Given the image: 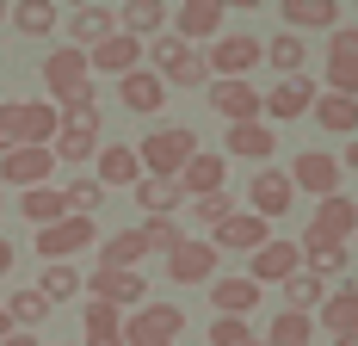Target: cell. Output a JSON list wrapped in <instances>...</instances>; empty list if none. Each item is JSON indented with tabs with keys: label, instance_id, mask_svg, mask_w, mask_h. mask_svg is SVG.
<instances>
[{
	"label": "cell",
	"instance_id": "obj_1",
	"mask_svg": "<svg viewBox=\"0 0 358 346\" xmlns=\"http://www.w3.org/2000/svg\"><path fill=\"white\" fill-rule=\"evenodd\" d=\"M198 155V137L185 130V124H161V130H148L136 142V161H143L148 179H179V167Z\"/></svg>",
	"mask_w": 358,
	"mask_h": 346
},
{
	"label": "cell",
	"instance_id": "obj_2",
	"mask_svg": "<svg viewBox=\"0 0 358 346\" xmlns=\"http://www.w3.org/2000/svg\"><path fill=\"white\" fill-rule=\"evenodd\" d=\"M148 56H155V74H161V87H210L204 50L179 43L173 32H161V37H155V43H148Z\"/></svg>",
	"mask_w": 358,
	"mask_h": 346
},
{
	"label": "cell",
	"instance_id": "obj_3",
	"mask_svg": "<svg viewBox=\"0 0 358 346\" xmlns=\"http://www.w3.org/2000/svg\"><path fill=\"white\" fill-rule=\"evenodd\" d=\"M185 310L179 303H136L124 315V346H179Z\"/></svg>",
	"mask_w": 358,
	"mask_h": 346
},
{
	"label": "cell",
	"instance_id": "obj_4",
	"mask_svg": "<svg viewBox=\"0 0 358 346\" xmlns=\"http://www.w3.org/2000/svg\"><path fill=\"white\" fill-rule=\"evenodd\" d=\"M43 87H50V105H69L74 93H93V69H87V50H50L43 56Z\"/></svg>",
	"mask_w": 358,
	"mask_h": 346
},
{
	"label": "cell",
	"instance_id": "obj_5",
	"mask_svg": "<svg viewBox=\"0 0 358 346\" xmlns=\"http://www.w3.org/2000/svg\"><path fill=\"white\" fill-rule=\"evenodd\" d=\"M204 69H210V81H248V69H259V37L222 32L210 50H204Z\"/></svg>",
	"mask_w": 358,
	"mask_h": 346
},
{
	"label": "cell",
	"instance_id": "obj_6",
	"mask_svg": "<svg viewBox=\"0 0 358 346\" xmlns=\"http://www.w3.org/2000/svg\"><path fill=\"white\" fill-rule=\"evenodd\" d=\"M352 235H358V205L346 198V192H334V198H322V205H315L303 247H309V242H322V247H346Z\"/></svg>",
	"mask_w": 358,
	"mask_h": 346
},
{
	"label": "cell",
	"instance_id": "obj_7",
	"mask_svg": "<svg viewBox=\"0 0 358 346\" xmlns=\"http://www.w3.org/2000/svg\"><path fill=\"white\" fill-rule=\"evenodd\" d=\"M322 81H327V93H346V99H358V32H352V25H334V32H327Z\"/></svg>",
	"mask_w": 358,
	"mask_h": 346
},
{
	"label": "cell",
	"instance_id": "obj_8",
	"mask_svg": "<svg viewBox=\"0 0 358 346\" xmlns=\"http://www.w3.org/2000/svg\"><path fill=\"white\" fill-rule=\"evenodd\" d=\"M303 272V247L296 242H278V235H266V242L248 254V278L266 291V284H285V278Z\"/></svg>",
	"mask_w": 358,
	"mask_h": 346
},
{
	"label": "cell",
	"instance_id": "obj_9",
	"mask_svg": "<svg viewBox=\"0 0 358 346\" xmlns=\"http://www.w3.org/2000/svg\"><path fill=\"white\" fill-rule=\"evenodd\" d=\"M315 81L309 74H285V81H272V93H259V118H272V124H290V118H309V105H315Z\"/></svg>",
	"mask_w": 358,
	"mask_h": 346
},
{
	"label": "cell",
	"instance_id": "obj_10",
	"mask_svg": "<svg viewBox=\"0 0 358 346\" xmlns=\"http://www.w3.org/2000/svg\"><path fill=\"white\" fill-rule=\"evenodd\" d=\"M167 32L179 43H192V50H210L216 37H222V0H185L173 19H167Z\"/></svg>",
	"mask_w": 358,
	"mask_h": 346
},
{
	"label": "cell",
	"instance_id": "obj_11",
	"mask_svg": "<svg viewBox=\"0 0 358 346\" xmlns=\"http://www.w3.org/2000/svg\"><path fill=\"white\" fill-rule=\"evenodd\" d=\"M80 247H93V216H62V223L37 229V254H43L50 266H74Z\"/></svg>",
	"mask_w": 358,
	"mask_h": 346
},
{
	"label": "cell",
	"instance_id": "obj_12",
	"mask_svg": "<svg viewBox=\"0 0 358 346\" xmlns=\"http://www.w3.org/2000/svg\"><path fill=\"white\" fill-rule=\"evenodd\" d=\"M290 186L309 192V198H334V192H340V155H327V148H303L296 167H290Z\"/></svg>",
	"mask_w": 358,
	"mask_h": 346
},
{
	"label": "cell",
	"instance_id": "obj_13",
	"mask_svg": "<svg viewBox=\"0 0 358 346\" xmlns=\"http://www.w3.org/2000/svg\"><path fill=\"white\" fill-rule=\"evenodd\" d=\"M56 124H62V118H56V105L50 99H13V142H19V148H50V142H56Z\"/></svg>",
	"mask_w": 358,
	"mask_h": 346
},
{
	"label": "cell",
	"instance_id": "obj_14",
	"mask_svg": "<svg viewBox=\"0 0 358 346\" xmlns=\"http://www.w3.org/2000/svg\"><path fill=\"white\" fill-rule=\"evenodd\" d=\"M93 155H99V118H62V124H56V142H50V161L80 167V161H93Z\"/></svg>",
	"mask_w": 358,
	"mask_h": 346
},
{
	"label": "cell",
	"instance_id": "obj_15",
	"mask_svg": "<svg viewBox=\"0 0 358 346\" xmlns=\"http://www.w3.org/2000/svg\"><path fill=\"white\" fill-rule=\"evenodd\" d=\"M248 198H253V216L272 223V216H285V210L296 205V186H290L285 167H259V173H253V186H248Z\"/></svg>",
	"mask_w": 358,
	"mask_h": 346
},
{
	"label": "cell",
	"instance_id": "obj_16",
	"mask_svg": "<svg viewBox=\"0 0 358 346\" xmlns=\"http://www.w3.org/2000/svg\"><path fill=\"white\" fill-rule=\"evenodd\" d=\"M222 186H229V161H222L216 148H198V155L179 167V192H185V198H216Z\"/></svg>",
	"mask_w": 358,
	"mask_h": 346
},
{
	"label": "cell",
	"instance_id": "obj_17",
	"mask_svg": "<svg viewBox=\"0 0 358 346\" xmlns=\"http://www.w3.org/2000/svg\"><path fill=\"white\" fill-rule=\"evenodd\" d=\"M50 148H6L0 155V186H19V192H31V186H50Z\"/></svg>",
	"mask_w": 358,
	"mask_h": 346
},
{
	"label": "cell",
	"instance_id": "obj_18",
	"mask_svg": "<svg viewBox=\"0 0 358 346\" xmlns=\"http://www.w3.org/2000/svg\"><path fill=\"white\" fill-rule=\"evenodd\" d=\"M167 278H173V284H210L216 278V247L185 235V242L167 254Z\"/></svg>",
	"mask_w": 358,
	"mask_h": 346
},
{
	"label": "cell",
	"instance_id": "obj_19",
	"mask_svg": "<svg viewBox=\"0 0 358 346\" xmlns=\"http://www.w3.org/2000/svg\"><path fill=\"white\" fill-rule=\"evenodd\" d=\"M87 291H93L99 303H111V310H136V303L148 297L143 272H106V266H93V272H87Z\"/></svg>",
	"mask_w": 358,
	"mask_h": 346
},
{
	"label": "cell",
	"instance_id": "obj_20",
	"mask_svg": "<svg viewBox=\"0 0 358 346\" xmlns=\"http://www.w3.org/2000/svg\"><path fill=\"white\" fill-rule=\"evenodd\" d=\"M210 111L229 118V124H253L259 118V87H248V81H210Z\"/></svg>",
	"mask_w": 358,
	"mask_h": 346
},
{
	"label": "cell",
	"instance_id": "obj_21",
	"mask_svg": "<svg viewBox=\"0 0 358 346\" xmlns=\"http://www.w3.org/2000/svg\"><path fill=\"white\" fill-rule=\"evenodd\" d=\"M143 50H148V43H136V37H124V32H111L99 50H87V69L117 74V81H124L130 69H143Z\"/></svg>",
	"mask_w": 358,
	"mask_h": 346
},
{
	"label": "cell",
	"instance_id": "obj_22",
	"mask_svg": "<svg viewBox=\"0 0 358 346\" xmlns=\"http://www.w3.org/2000/svg\"><path fill=\"white\" fill-rule=\"evenodd\" d=\"M210 303H216V315H241V321H248V315L259 310V284H253L248 272L210 278Z\"/></svg>",
	"mask_w": 358,
	"mask_h": 346
},
{
	"label": "cell",
	"instance_id": "obj_23",
	"mask_svg": "<svg viewBox=\"0 0 358 346\" xmlns=\"http://www.w3.org/2000/svg\"><path fill=\"white\" fill-rule=\"evenodd\" d=\"M259 242H266V223H259L253 210H229V216L210 229V247H216V254H222V247H241V254H253Z\"/></svg>",
	"mask_w": 358,
	"mask_h": 346
},
{
	"label": "cell",
	"instance_id": "obj_24",
	"mask_svg": "<svg viewBox=\"0 0 358 346\" xmlns=\"http://www.w3.org/2000/svg\"><path fill=\"white\" fill-rule=\"evenodd\" d=\"M117 32L136 37V43H155V37L167 32V6H161V0H124V13H117Z\"/></svg>",
	"mask_w": 358,
	"mask_h": 346
},
{
	"label": "cell",
	"instance_id": "obj_25",
	"mask_svg": "<svg viewBox=\"0 0 358 346\" xmlns=\"http://www.w3.org/2000/svg\"><path fill=\"white\" fill-rule=\"evenodd\" d=\"M111 32H117V13H111V6H74V19H69V43L74 50H99Z\"/></svg>",
	"mask_w": 358,
	"mask_h": 346
},
{
	"label": "cell",
	"instance_id": "obj_26",
	"mask_svg": "<svg viewBox=\"0 0 358 346\" xmlns=\"http://www.w3.org/2000/svg\"><path fill=\"white\" fill-rule=\"evenodd\" d=\"M309 118L322 124L327 137H358V99H346V93H315Z\"/></svg>",
	"mask_w": 358,
	"mask_h": 346
},
{
	"label": "cell",
	"instance_id": "obj_27",
	"mask_svg": "<svg viewBox=\"0 0 358 346\" xmlns=\"http://www.w3.org/2000/svg\"><path fill=\"white\" fill-rule=\"evenodd\" d=\"M117 93H124V105H130V111H143V118L167 105V87H161V74H155V69H130L124 81H117Z\"/></svg>",
	"mask_w": 358,
	"mask_h": 346
},
{
	"label": "cell",
	"instance_id": "obj_28",
	"mask_svg": "<svg viewBox=\"0 0 358 346\" xmlns=\"http://www.w3.org/2000/svg\"><path fill=\"white\" fill-rule=\"evenodd\" d=\"M322 328L340 340V334H358V284H340L322 297Z\"/></svg>",
	"mask_w": 358,
	"mask_h": 346
},
{
	"label": "cell",
	"instance_id": "obj_29",
	"mask_svg": "<svg viewBox=\"0 0 358 346\" xmlns=\"http://www.w3.org/2000/svg\"><path fill=\"white\" fill-rule=\"evenodd\" d=\"M31 291L56 310V303H74V297L87 291V272H80V266H43V278H37Z\"/></svg>",
	"mask_w": 358,
	"mask_h": 346
},
{
	"label": "cell",
	"instance_id": "obj_30",
	"mask_svg": "<svg viewBox=\"0 0 358 346\" xmlns=\"http://www.w3.org/2000/svg\"><path fill=\"white\" fill-rule=\"evenodd\" d=\"M290 32H334L340 25V0H285Z\"/></svg>",
	"mask_w": 358,
	"mask_h": 346
},
{
	"label": "cell",
	"instance_id": "obj_31",
	"mask_svg": "<svg viewBox=\"0 0 358 346\" xmlns=\"http://www.w3.org/2000/svg\"><path fill=\"white\" fill-rule=\"evenodd\" d=\"M272 148H278V137H272V124H266V118H253V124H229V155L266 161Z\"/></svg>",
	"mask_w": 358,
	"mask_h": 346
},
{
	"label": "cell",
	"instance_id": "obj_32",
	"mask_svg": "<svg viewBox=\"0 0 358 346\" xmlns=\"http://www.w3.org/2000/svg\"><path fill=\"white\" fill-rule=\"evenodd\" d=\"M93 179H99V186H136V179H143V161H136V148H124V142H117V148H99V173H93Z\"/></svg>",
	"mask_w": 358,
	"mask_h": 346
},
{
	"label": "cell",
	"instance_id": "obj_33",
	"mask_svg": "<svg viewBox=\"0 0 358 346\" xmlns=\"http://www.w3.org/2000/svg\"><path fill=\"white\" fill-rule=\"evenodd\" d=\"M130 192H136V205L148 210V216H173L179 205H185V192H179V179H136V186H130Z\"/></svg>",
	"mask_w": 358,
	"mask_h": 346
},
{
	"label": "cell",
	"instance_id": "obj_34",
	"mask_svg": "<svg viewBox=\"0 0 358 346\" xmlns=\"http://www.w3.org/2000/svg\"><path fill=\"white\" fill-rule=\"evenodd\" d=\"M87 346H124V310L87 297Z\"/></svg>",
	"mask_w": 358,
	"mask_h": 346
},
{
	"label": "cell",
	"instance_id": "obj_35",
	"mask_svg": "<svg viewBox=\"0 0 358 346\" xmlns=\"http://www.w3.org/2000/svg\"><path fill=\"white\" fill-rule=\"evenodd\" d=\"M143 235H136V229H117V235H111L106 247H99V266H106V272H136V266H143Z\"/></svg>",
	"mask_w": 358,
	"mask_h": 346
},
{
	"label": "cell",
	"instance_id": "obj_36",
	"mask_svg": "<svg viewBox=\"0 0 358 346\" xmlns=\"http://www.w3.org/2000/svg\"><path fill=\"white\" fill-rule=\"evenodd\" d=\"M303 56H309V50H303V37H296V32H278L272 43H259V62H272L278 81H285V74H303Z\"/></svg>",
	"mask_w": 358,
	"mask_h": 346
},
{
	"label": "cell",
	"instance_id": "obj_37",
	"mask_svg": "<svg viewBox=\"0 0 358 346\" xmlns=\"http://www.w3.org/2000/svg\"><path fill=\"white\" fill-rule=\"evenodd\" d=\"M19 210L31 216L37 229H50V223H62V216H69V205H62V192H56V186H31V192L19 198Z\"/></svg>",
	"mask_w": 358,
	"mask_h": 346
},
{
	"label": "cell",
	"instance_id": "obj_38",
	"mask_svg": "<svg viewBox=\"0 0 358 346\" xmlns=\"http://www.w3.org/2000/svg\"><path fill=\"white\" fill-rule=\"evenodd\" d=\"M309 340H315V315H296V310H278V315H272L266 346H309Z\"/></svg>",
	"mask_w": 358,
	"mask_h": 346
},
{
	"label": "cell",
	"instance_id": "obj_39",
	"mask_svg": "<svg viewBox=\"0 0 358 346\" xmlns=\"http://www.w3.org/2000/svg\"><path fill=\"white\" fill-rule=\"evenodd\" d=\"M13 25H19V37H50L56 32V6L50 0H19L13 6Z\"/></svg>",
	"mask_w": 358,
	"mask_h": 346
},
{
	"label": "cell",
	"instance_id": "obj_40",
	"mask_svg": "<svg viewBox=\"0 0 358 346\" xmlns=\"http://www.w3.org/2000/svg\"><path fill=\"white\" fill-rule=\"evenodd\" d=\"M62 205H69V216H93V210L106 205V186L87 179V173H74L69 186H62Z\"/></svg>",
	"mask_w": 358,
	"mask_h": 346
},
{
	"label": "cell",
	"instance_id": "obj_41",
	"mask_svg": "<svg viewBox=\"0 0 358 346\" xmlns=\"http://www.w3.org/2000/svg\"><path fill=\"white\" fill-rule=\"evenodd\" d=\"M296 247H303V242H296ZM346 260H352L346 247H322V242L303 247V272H309V278H340V272H346Z\"/></svg>",
	"mask_w": 358,
	"mask_h": 346
},
{
	"label": "cell",
	"instance_id": "obj_42",
	"mask_svg": "<svg viewBox=\"0 0 358 346\" xmlns=\"http://www.w3.org/2000/svg\"><path fill=\"white\" fill-rule=\"evenodd\" d=\"M0 310H6V321H13V334H31L37 321H43V315H50V303H43V297H37V291H19V297H6V303H0Z\"/></svg>",
	"mask_w": 358,
	"mask_h": 346
},
{
	"label": "cell",
	"instance_id": "obj_43",
	"mask_svg": "<svg viewBox=\"0 0 358 346\" xmlns=\"http://www.w3.org/2000/svg\"><path fill=\"white\" fill-rule=\"evenodd\" d=\"M285 297H290V310H296V315H315V310H322V297H327V291H322V278L296 272V278H285Z\"/></svg>",
	"mask_w": 358,
	"mask_h": 346
},
{
	"label": "cell",
	"instance_id": "obj_44",
	"mask_svg": "<svg viewBox=\"0 0 358 346\" xmlns=\"http://www.w3.org/2000/svg\"><path fill=\"white\" fill-rule=\"evenodd\" d=\"M136 235H143V247H161V254H173V247L185 242V229H179V216H148V223L136 229Z\"/></svg>",
	"mask_w": 358,
	"mask_h": 346
},
{
	"label": "cell",
	"instance_id": "obj_45",
	"mask_svg": "<svg viewBox=\"0 0 358 346\" xmlns=\"http://www.w3.org/2000/svg\"><path fill=\"white\" fill-rule=\"evenodd\" d=\"M210 346H253V328L241 315H216L210 321Z\"/></svg>",
	"mask_w": 358,
	"mask_h": 346
},
{
	"label": "cell",
	"instance_id": "obj_46",
	"mask_svg": "<svg viewBox=\"0 0 358 346\" xmlns=\"http://www.w3.org/2000/svg\"><path fill=\"white\" fill-rule=\"evenodd\" d=\"M229 192H216V198H192V223H204V229H216V223H222V216H229Z\"/></svg>",
	"mask_w": 358,
	"mask_h": 346
},
{
	"label": "cell",
	"instance_id": "obj_47",
	"mask_svg": "<svg viewBox=\"0 0 358 346\" xmlns=\"http://www.w3.org/2000/svg\"><path fill=\"white\" fill-rule=\"evenodd\" d=\"M6 148H19V142H13V99L0 105V155H6Z\"/></svg>",
	"mask_w": 358,
	"mask_h": 346
},
{
	"label": "cell",
	"instance_id": "obj_48",
	"mask_svg": "<svg viewBox=\"0 0 358 346\" xmlns=\"http://www.w3.org/2000/svg\"><path fill=\"white\" fill-rule=\"evenodd\" d=\"M13 272V242H0V278Z\"/></svg>",
	"mask_w": 358,
	"mask_h": 346
},
{
	"label": "cell",
	"instance_id": "obj_49",
	"mask_svg": "<svg viewBox=\"0 0 358 346\" xmlns=\"http://www.w3.org/2000/svg\"><path fill=\"white\" fill-rule=\"evenodd\" d=\"M340 167H358V137L346 142V155H340Z\"/></svg>",
	"mask_w": 358,
	"mask_h": 346
},
{
	"label": "cell",
	"instance_id": "obj_50",
	"mask_svg": "<svg viewBox=\"0 0 358 346\" xmlns=\"http://www.w3.org/2000/svg\"><path fill=\"white\" fill-rule=\"evenodd\" d=\"M0 346H37V340H31V334H6Z\"/></svg>",
	"mask_w": 358,
	"mask_h": 346
},
{
	"label": "cell",
	"instance_id": "obj_51",
	"mask_svg": "<svg viewBox=\"0 0 358 346\" xmlns=\"http://www.w3.org/2000/svg\"><path fill=\"white\" fill-rule=\"evenodd\" d=\"M6 334H13V321H6V310H0V340H6Z\"/></svg>",
	"mask_w": 358,
	"mask_h": 346
},
{
	"label": "cell",
	"instance_id": "obj_52",
	"mask_svg": "<svg viewBox=\"0 0 358 346\" xmlns=\"http://www.w3.org/2000/svg\"><path fill=\"white\" fill-rule=\"evenodd\" d=\"M334 346H358V334H340V340H334Z\"/></svg>",
	"mask_w": 358,
	"mask_h": 346
},
{
	"label": "cell",
	"instance_id": "obj_53",
	"mask_svg": "<svg viewBox=\"0 0 358 346\" xmlns=\"http://www.w3.org/2000/svg\"><path fill=\"white\" fill-rule=\"evenodd\" d=\"M346 254H358V235H352V247H346Z\"/></svg>",
	"mask_w": 358,
	"mask_h": 346
},
{
	"label": "cell",
	"instance_id": "obj_54",
	"mask_svg": "<svg viewBox=\"0 0 358 346\" xmlns=\"http://www.w3.org/2000/svg\"><path fill=\"white\" fill-rule=\"evenodd\" d=\"M253 346H266V340H253Z\"/></svg>",
	"mask_w": 358,
	"mask_h": 346
}]
</instances>
